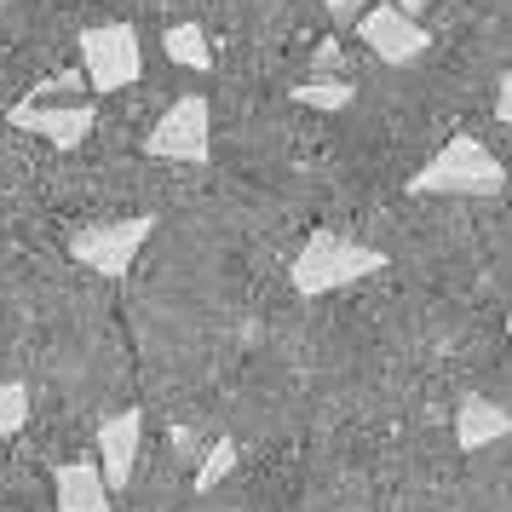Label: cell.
I'll use <instances>...</instances> for the list:
<instances>
[{
  "label": "cell",
  "mask_w": 512,
  "mask_h": 512,
  "mask_svg": "<svg viewBox=\"0 0 512 512\" xmlns=\"http://www.w3.org/2000/svg\"><path fill=\"white\" fill-rule=\"evenodd\" d=\"M409 190L415 196H501L507 190V167L495 162L472 133H461L409 179Z\"/></svg>",
  "instance_id": "1"
},
{
  "label": "cell",
  "mask_w": 512,
  "mask_h": 512,
  "mask_svg": "<svg viewBox=\"0 0 512 512\" xmlns=\"http://www.w3.org/2000/svg\"><path fill=\"white\" fill-rule=\"evenodd\" d=\"M374 271H386V254H380V248H363V242L334 236V231H311L300 259H294V288H300L305 300H317L328 288L363 282V277H374Z\"/></svg>",
  "instance_id": "2"
},
{
  "label": "cell",
  "mask_w": 512,
  "mask_h": 512,
  "mask_svg": "<svg viewBox=\"0 0 512 512\" xmlns=\"http://www.w3.org/2000/svg\"><path fill=\"white\" fill-rule=\"evenodd\" d=\"M81 64H87V87L93 93H121L144 75L139 29L133 24H93L81 29Z\"/></svg>",
  "instance_id": "3"
},
{
  "label": "cell",
  "mask_w": 512,
  "mask_h": 512,
  "mask_svg": "<svg viewBox=\"0 0 512 512\" xmlns=\"http://www.w3.org/2000/svg\"><path fill=\"white\" fill-rule=\"evenodd\" d=\"M150 156H162V162H208L213 156V110L208 98H173L167 104V116L150 127V139H144Z\"/></svg>",
  "instance_id": "4"
},
{
  "label": "cell",
  "mask_w": 512,
  "mask_h": 512,
  "mask_svg": "<svg viewBox=\"0 0 512 512\" xmlns=\"http://www.w3.org/2000/svg\"><path fill=\"white\" fill-rule=\"evenodd\" d=\"M156 231L150 219H116V225H87V231L70 236V254L98 271V277H127L133 271V259H139L144 236Z\"/></svg>",
  "instance_id": "5"
},
{
  "label": "cell",
  "mask_w": 512,
  "mask_h": 512,
  "mask_svg": "<svg viewBox=\"0 0 512 512\" xmlns=\"http://www.w3.org/2000/svg\"><path fill=\"white\" fill-rule=\"evenodd\" d=\"M357 35H363V47H369L380 64H415L420 52H426L420 18L397 12V6H374V0L357 12Z\"/></svg>",
  "instance_id": "6"
},
{
  "label": "cell",
  "mask_w": 512,
  "mask_h": 512,
  "mask_svg": "<svg viewBox=\"0 0 512 512\" xmlns=\"http://www.w3.org/2000/svg\"><path fill=\"white\" fill-rule=\"evenodd\" d=\"M93 121H98L93 104H35L29 98V104L12 110V127L18 133H35V139L58 144V150H81L87 133H93Z\"/></svg>",
  "instance_id": "7"
},
{
  "label": "cell",
  "mask_w": 512,
  "mask_h": 512,
  "mask_svg": "<svg viewBox=\"0 0 512 512\" xmlns=\"http://www.w3.org/2000/svg\"><path fill=\"white\" fill-rule=\"evenodd\" d=\"M139 443H144V415L139 409H121L98 426V455H104V489L121 495L133 484V461H139Z\"/></svg>",
  "instance_id": "8"
},
{
  "label": "cell",
  "mask_w": 512,
  "mask_h": 512,
  "mask_svg": "<svg viewBox=\"0 0 512 512\" xmlns=\"http://www.w3.org/2000/svg\"><path fill=\"white\" fill-rule=\"evenodd\" d=\"M507 432H512V415L495 403V397H461V409H455V443H461L466 455L501 443Z\"/></svg>",
  "instance_id": "9"
},
{
  "label": "cell",
  "mask_w": 512,
  "mask_h": 512,
  "mask_svg": "<svg viewBox=\"0 0 512 512\" xmlns=\"http://www.w3.org/2000/svg\"><path fill=\"white\" fill-rule=\"evenodd\" d=\"M52 484H58V512H110V489L93 461H64Z\"/></svg>",
  "instance_id": "10"
},
{
  "label": "cell",
  "mask_w": 512,
  "mask_h": 512,
  "mask_svg": "<svg viewBox=\"0 0 512 512\" xmlns=\"http://www.w3.org/2000/svg\"><path fill=\"white\" fill-rule=\"evenodd\" d=\"M162 52L179 64V70H196V75H208L213 70V52H208V35L196 24H173L162 35Z\"/></svg>",
  "instance_id": "11"
},
{
  "label": "cell",
  "mask_w": 512,
  "mask_h": 512,
  "mask_svg": "<svg viewBox=\"0 0 512 512\" xmlns=\"http://www.w3.org/2000/svg\"><path fill=\"white\" fill-rule=\"evenodd\" d=\"M351 98H357L351 81H300L294 87V104H305V110H346Z\"/></svg>",
  "instance_id": "12"
},
{
  "label": "cell",
  "mask_w": 512,
  "mask_h": 512,
  "mask_svg": "<svg viewBox=\"0 0 512 512\" xmlns=\"http://www.w3.org/2000/svg\"><path fill=\"white\" fill-rule=\"evenodd\" d=\"M29 420V386L24 380H0V438H18Z\"/></svg>",
  "instance_id": "13"
},
{
  "label": "cell",
  "mask_w": 512,
  "mask_h": 512,
  "mask_svg": "<svg viewBox=\"0 0 512 512\" xmlns=\"http://www.w3.org/2000/svg\"><path fill=\"white\" fill-rule=\"evenodd\" d=\"M231 466H236V443L231 438H213L208 461H202V472H196V489H219L225 478H231Z\"/></svg>",
  "instance_id": "14"
},
{
  "label": "cell",
  "mask_w": 512,
  "mask_h": 512,
  "mask_svg": "<svg viewBox=\"0 0 512 512\" xmlns=\"http://www.w3.org/2000/svg\"><path fill=\"white\" fill-rule=\"evenodd\" d=\"M328 12H334V24H357V12L369 6V0H323Z\"/></svg>",
  "instance_id": "15"
},
{
  "label": "cell",
  "mask_w": 512,
  "mask_h": 512,
  "mask_svg": "<svg viewBox=\"0 0 512 512\" xmlns=\"http://www.w3.org/2000/svg\"><path fill=\"white\" fill-rule=\"evenodd\" d=\"M495 116L512 127V75H501V87H495Z\"/></svg>",
  "instance_id": "16"
},
{
  "label": "cell",
  "mask_w": 512,
  "mask_h": 512,
  "mask_svg": "<svg viewBox=\"0 0 512 512\" xmlns=\"http://www.w3.org/2000/svg\"><path fill=\"white\" fill-rule=\"evenodd\" d=\"M317 64H323V70L328 64H340V41H323V47H317Z\"/></svg>",
  "instance_id": "17"
},
{
  "label": "cell",
  "mask_w": 512,
  "mask_h": 512,
  "mask_svg": "<svg viewBox=\"0 0 512 512\" xmlns=\"http://www.w3.org/2000/svg\"><path fill=\"white\" fill-rule=\"evenodd\" d=\"M392 6H397V12H409V18L420 12V0H392Z\"/></svg>",
  "instance_id": "18"
},
{
  "label": "cell",
  "mask_w": 512,
  "mask_h": 512,
  "mask_svg": "<svg viewBox=\"0 0 512 512\" xmlns=\"http://www.w3.org/2000/svg\"><path fill=\"white\" fill-rule=\"evenodd\" d=\"M507 328H512V317H507Z\"/></svg>",
  "instance_id": "19"
}]
</instances>
